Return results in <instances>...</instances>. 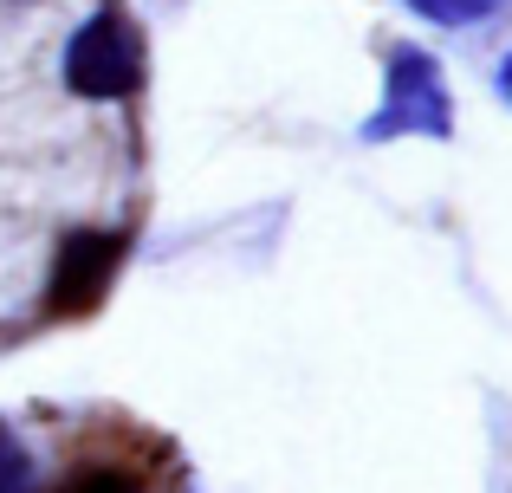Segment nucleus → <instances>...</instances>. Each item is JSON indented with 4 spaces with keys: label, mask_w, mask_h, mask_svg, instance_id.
<instances>
[{
    "label": "nucleus",
    "mask_w": 512,
    "mask_h": 493,
    "mask_svg": "<svg viewBox=\"0 0 512 493\" xmlns=\"http://www.w3.org/2000/svg\"><path fill=\"white\" fill-rule=\"evenodd\" d=\"M448 130H454V104H448V85H441V65L422 46L389 52L383 104L363 124V137L389 143V137H448Z\"/></svg>",
    "instance_id": "1"
},
{
    "label": "nucleus",
    "mask_w": 512,
    "mask_h": 493,
    "mask_svg": "<svg viewBox=\"0 0 512 493\" xmlns=\"http://www.w3.org/2000/svg\"><path fill=\"white\" fill-rule=\"evenodd\" d=\"M65 85L91 104H111V98H130L143 85V46L117 13H91L85 26L72 33L65 46Z\"/></svg>",
    "instance_id": "2"
},
{
    "label": "nucleus",
    "mask_w": 512,
    "mask_h": 493,
    "mask_svg": "<svg viewBox=\"0 0 512 493\" xmlns=\"http://www.w3.org/2000/svg\"><path fill=\"white\" fill-rule=\"evenodd\" d=\"M117 260H124V234H111V228H78V234H65V241H59V260H52L46 312H59V318L91 312V305L104 299V286H111Z\"/></svg>",
    "instance_id": "3"
},
{
    "label": "nucleus",
    "mask_w": 512,
    "mask_h": 493,
    "mask_svg": "<svg viewBox=\"0 0 512 493\" xmlns=\"http://www.w3.org/2000/svg\"><path fill=\"white\" fill-rule=\"evenodd\" d=\"M0 493H33V455L20 448L7 422H0Z\"/></svg>",
    "instance_id": "4"
},
{
    "label": "nucleus",
    "mask_w": 512,
    "mask_h": 493,
    "mask_svg": "<svg viewBox=\"0 0 512 493\" xmlns=\"http://www.w3.org/2000/svg\"><path fill=\"white\" fill-rule=\"evenodd\" d=\"M415 7H422L428 20H448V26H461V20H480V13H493L500 0H415Z\"/></svg>",
    "instance_id": "5"
},
{
    "label": "nucleus",
    "mask_w": 512,
    "mask_h": 493,
    "mask_svg": "<svg viewBox=\"0 0 512 493\" xmlns=\"http://www.w3.org/2000/svg\"><path fill=\"white\" fill-rule=\"evenodd\" d=\"M65 493H143V481H130V474H117V468H91V474H78Z\"/></svg>",
    "instance_id": "6"
},
{
    "label": "nucleus",
    "mask_w": 512,
    "mask_h": 493,
    "mask_svg": "<svg viewBox=\"0 0 512 493\" xmlns=\"http://www.w3.org/2000/svg\"><path fill=\"white\" fill-rule=\"evenodd\" d=\"M500 91L512 98V52H506V65H500Z\"/></svg>",
    "instance_id": "7"
}]
</instances>
